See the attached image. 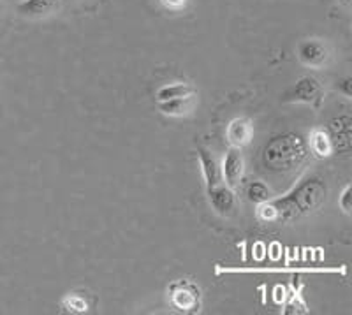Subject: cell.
<instances>
[{
    "label": "cell",
    "instance_id": "obj_13",
    "mask_svg": "<svg viewBox=\"0 0 352 315\" xmlns=\"http://www.w3.org/2000/svg\"><path fill=\"white\" fill-rule=\"evenodd\" d=\"M196 96V90L194 87H190L188 83H169L160 87L155 94V100H169V99H178V97H192Z\"/></svg>",
    "mask_w": 352,
    "mask_h": 315
},
{
    "label": "cell",
    "instance_id": "obj_15",
    "mask_svg": "<svg viewBox=\"0 0 352 315\" xmlns=\"http://www.w3.org/2000/svg\"><path fill=\"white\" fill-rule=\"evenodd\" d=\"M245 196L248 197V201L254 204L266 203V201L272 199V191L268 188V185L261 182V180H254L245 188Z\"/></svg>",
    "mask_w": 352,
    "mask_h": 315
},
{
    "label": "cell",
    "instance_id": "obj_18",
    "mask_svg": "<svg viewBox=\"0 0 352 315\" xmlns=\"http://www.w3.org/2000/svg\"><path fill=\"white\" fill-rule=\"evenodd\" d=\"M338 206H340V210L345 213V215H351L352 213V188H351V185H345L344 191H342V194L338 196Z\"/></svg>",
    "mask_w": 352,
    "mask_h": 315
},
{
    "label": "cell",
    "instance_id": "obj_16",
    "mask_svg": "<svg viewBox=\"0 0 352 315\" xmlns=\"http://www.w3.org/2000/svg\"><path fill=\"white\" fill-rule=\"evenodd\" d=\"M62 308H65L71 314H85L88 310V303L87 299L81 298V296L71 294L62 301Z\"/></svg>",
    "mask_w": 352,
    "mask_h": 315
},
{
    "label": "cell",
    "instance_id": "obj_17",
    "mask_svg": "<svg viewBox=\"0 0 352 315\" xmlns=\"http://www.w3.org/2000/svg\"><path fill=\"white\" fill-rule=\"evenodd\" d=\"M257 217H259V220H263V222H266V224H272V222H276V220H278V213H276V208H275V204L272 203V199L266 201V203L259 204Z\"/></svg>",
    "mask_w": 352,
    "mask_h": 315
},
{
    "label": "cell",
    "instance_id": "obj_6",
    "mask_svg": "<svg viewBox=\"0 0 352 315\" xmlns=\"http://www.w3.org/2000/svg\"><path fill=\"white\" fill-rule=\"evenodd\" d=\"M296 53L301 64L314 69L324 67L331 58L328 44L320 39H303L298 44Z\"/></svg>",
    "mask_w": 352,
    "mask_h": 315
},
{
    "label": "cell",
    "instance_id": "obj_21",
    "mask_svg": "<svg viewBox=\"0 0 352 315\" xmlns=\"http://www.w3.org/2000/svg\"><path fill=\"white\" fill-rule=\"evenodd\" d=\"M338 2H340L342 6H345V8H351L352 4V0H338Z\"/></svg>",
    "mask_w": 352,
    "mask_h": 315
},
{
    "label": "cell",
    "instance_id": "obj_8",
    "mask_svg": "<svg viewBox=\"0 0 352 315\" xmlns=\"http://www.w3.org/2000/svg\"><path fill=\"white\" fill-rule=\"evenodd\" d=\"M197 157H199L201 171H203L204 184H206V191L217 187L224 182L222 178V169H220V164L217 160V157L210 152L206 146H197Z\"/></svg>",
    "mask_w": 352,
    "mask_h": 315
},
{
    "label": "cell",
    "instance_id": "obj_2",
    "mask_svg": "<svg viewBox=\"0 0 352 315\" xmlns=\"http://www.w3.org/2000/svg\"><path fill=\"white\" fill-rule=\"evenodd\" d=\"M308 144L298 132L276 134L263 146L261 162L272 173H289L307 160Z\"/></svg>",
    "mask_w": 352,
    "mask_h": 315
},
{
    "label": "cell",
    "instance_id": "obj_14",
    "mask_svg": "<svg viewBox=\"0 0 352 315\" xmlns=\"http://www.w3.org/2000/svg\"><path fill=\"white\" fill-rule=\"evenodd\" d=\"M310 152L314 153L319 159H328L329 155H333V148L331 141H329L328 132L322 131V129H316L310 134Z\"/></svg>",
    "mask_w": 352,
    "mask_h": 315
},
{
    "label": "cell",
    "instance_id": "obj_7",
    "mask_svg": "<svg viewBox=\"0 0 352 315\" xmlns=\"http://www.w3.org/2000/svg\"><path fill=\"white\" fill-rule=\"evenodd\" d=\"M222 169V178H224L226 185L231 188L236 187L238 184L243 178V171H245V160L241 152L238 148H229L228 153L224 157V162L220 166Z\"/></svg>",
    "mask_w": 352,
    "mask_h": 315
},
{
    "label": "cell",
    "instance_id": "obj_19",
    "mask_svg": "<svg viewBox=\"0 0 352 315\" xmlns=\"http://www.w3.org/2000/svg\"><path fill=\"white\" fill-rule=\"evenodd\" d=\"M338 90L344 94L347 99H351L352 96V78L351 76H345L342 80H338Z\"/></svg>",
    "mask_w": 352,
    "mask_h": 315
},
{
    "label": "cell",
    "instance_id": "obj_4",
    "mask_svg": "<svg viewBox=\"0 0 352 315\" xmlns=\"http://www.w3.org/2000/svg\"><path fill=\"white\" fill-rule=\"evenodd\" d=\"M169 298L176 310L194 314L201 308V291L190 280H175L169 285Z\"/></svg>",
    "mask_w": 352,
    "mask_h": 315
},
{
    "label": "cell",
    "instance_id": "obj_20",
    "mask_svg": "<svg viewBox=\"0 0 352 315\" xmlns=\"http://www.w3.org/2000/svg\"><path fill=\"white\" fill-rule=\"evenodd\" d=\"M160 4L169 11H182L187 6V0H160Z\"/></svg>",
    "mask_w": 352,
    "mask_h": 315
},
{
    "label": "cell",
    "instance_id": "obj_10",
    "mask_svg": "<svg viewBox=\"0 0 352 315\" xmlns=\"http://www.w3.org/2000/svg\"><path fill=\"white\" fill-rule=\"evenodd\" d=\"M226 136H228L229 144H231L232 148L241 150V148L247 146V144L252 141V136H254L252 122H250L248 118H243V116L231 120L228 125V131H226Z\"/></svg>",
    "mask_w": 352,
    "mask_h": 315
},
{
    "label": "cell",
    "instance_id": "obj_1",
    "mask_svg": "<svg viewBox=\"0 0 352 315\" xmlns=\"http://www.w3.org/2000/svg\"><path fill=\"white\" fill-rule=\"evenodd\" d=\"M328 197V185L320 176H308L301 180L296 187L285 196L272 199L275 204L278 220L276 222H292L319 210Z\"/></svg>",
    "mask_w": 352,
    "mask_h": 315
},
{
    "label": "cell",
    "instance_id": "obj_12",
    "mask_svg": "<svg viewBox=\"0 0 352 315\" xmlns=\"http://www.w3.org/2000/svg\"><path fill=\"white\" fill-rule=\"evenodd\" d=\"M160 113L166 116H185L190 113L194 106V96L192 97H178V99L160 100L157 102Z\"/></svg>",
    "mask_w": 352,
    "mask_h": 315
},
{
    "label": "cell",
    "instance_id": "obj_11",
    "mask_svg": "<svg viewBox=\"0 0 352 315\" xmlns=\"http://www.w3.org/2000/svg\"><path fill=\"white\" fill-rule=\"evenodd\" d=\"M56 8V0H21L16 6L18 12L23 17H46Z\"/></svg>",
    "mask_w": 352,
    "mask_h": 315
},
{
    "label": "cell",
    "instance_id": "obj_5",
    "mask_svg": "<svg viewBox=\"0 0 352 315\" xmlns=\"http://www.w3.org/2000/svg\"><path fill=\"white\" fill-rule=\"evenodd\" d=\"M329 141H331L333 153L347 155L352 148V118L349 115L335 116L328 122Z\"/></svg>",
    "mask_w": 352,
    "mask_h": 315
},
{
    "label": "cell",
    "instance_id": "obj_3",
    "mask_svg": "<svg viewBox=\"0 0 352 315\" xmlns=\"http://www.w3.org/2000/svg\"><path fill=\"white\" fill-rule=\"evenodd\" d=\"M285 102H303L319 108L324 100V87L314 76H301L296 83L284 94Z\"/></svg>",
    "mask_w": 352,
    "mask_h": 315
},
{
    "label": "cell",
    "instance_id": "obj_9",
    "mask_svg": "<svg viewBox=\"0 0 352 315\" xmlns=\"http://www.w3.org/2000/svg\"><path fill=\"white\" fill-rule=\"evenodd\" d=\"M206 192H208L210 204H212V208L219 213V215H231L234 206H236V197H234V192H232L231 187H228V185L222 182L220 185H217V187L210 188V191Z\"/></svg>",
    "mask_w": 352,
    "mask_h": 315
}]
</instances>
